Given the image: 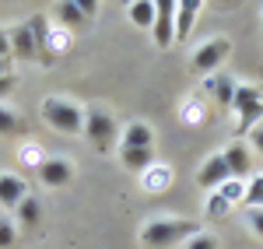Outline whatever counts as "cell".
I'll return each instance as SVG.
<instances>
[{
  "mask_svg": "<svg viewBox=\"0 0 263 249\" xmlns=\"http://www.w3.org/2000/svg\"><path fill=\"white\" fill-rule=\"evenodd\" d=\"M197 221H151L141 228V246L144 249H172L182 239L197 235Z\"/></svg>",
  "mask_w": 263,
  "mask_h": 249,
  "instance_id": "obj_1",
  "label": "cell"
},
{
  "mask_svg": "<svg viewBox=\"0 0 263 249\" xmlns=\"http://www.w3.org/2000/svg\"><path fill=\"white\" fill-rule=\"evenodd\" d=\"M7 35H11V56H18V60H35L42 53V46H46V18L35 14V18L21 21L18 28H11Z\"/></svg>",
  "mask_w": 263,
  "mask_h": 249,
  "instance_id": "obj_2",
  "label": "cell"
},
{
  "mask_svg": "<svg viewBox=\"0 0 263 249\" xmlns=\"http://www.w3.org/2000/svg\"><path fill=\"white\" fill-rule=\"evenodd\" d=\"M42 116H46V123L53 126L57 133H67V137L84 133V112H81V105L70 102V99L49 95V99L42 102Z\"/></svg>",
  "mask_w": 263,
  "mask_h": 249,
  "instance_id": "obj_3",
  "label": "cell"
},
{
  "mask_svg": "<svg viewBox=\"0 0 263 249\" xmlns=\"http://www.w3.org/2000/svg\"><path fill=\"white\" fill-rule=\"evenodd\" d=\"M232 105L239 112V133H249L256 120H263V91L253 84H239L232 91Z\"/></svg>",
  "mask_w": 263,
  "mask_h": 249,
  "instance_id": "obj_4",
  "label": "cell"
},
{
  "mask_svg": "<svg viewBox=\"0 0 263 249\" xmlns=\"http://www.w3.org/2000/svg\"><path fill=\"white\" fill-rule=\"evenodd\" d=\"M116 130H120V126H116V120H112L105 109H88V112H84V137L99 147V151H105V147L112 144Z\"/></svg>",
  "mask_w": 263,
  "mask_h": 249,
  "instance_id": "obj_5",
  "label": "cell"
},
{
  "mask_svg": "<svg viewBox=\"0 0 263 249\" xmlns=\"http://www.w3.org/2000/svg\"><path fill=\"white\" fill-rule=\"evenodd\" d=\"M151 35L158 49H168L176 42V0H155V25Z\"/></svg>",
  "mask_w": 263,
  "mask_h": 249,
  "instance_id": "obj_6",
  "label": "cell"
},
{
  "mask_svg": "<svg viewBox=\"0 0 263 249\" xmlns=\"http://www.w3.org/2000/svg\"><path fill=\"white\" fill-rule=\"evenodd\" d=\"M228 49H232V42L224 39V35L207 39L203 46H197V53H193V70H197V74H211L214 67H221V63H224Z\"/></svg>",
  "mask_w": 263,
  "mask_h": 249,
  "instance_id": "obj_7",
  "label": "cell"
},
{
  "mask_svg": "<svg viewBox=\"0 0 263 249\" xmlns=\"http://www.w3.org/2000/svg\"><path fill=\"white\" fill-rule=\"evenodd\" d=\"M228 179H232V176H228V165H224V155H211V158L200 165V172H197V183H200L203 189L224 186Z\"/></svg>",
  "mask_w": 263,
  "mask_h": 249,
  "instance_id": "obj_8",
  "label": "cell"
},
{
  "mask_svg": "<svg viewBox=\"0 0 263 249\" xmlns=\"http://www.w3.org/2000/svg\"><path fill=\"white\" fill-rule=\"evenodd\" d=\"M221 155H224V165H228V176H232V179H246V176H249L253 158H249V147H246L242 141H232Z\"/></svg>",
  "mask_w": 263,
  "mask_h": 249,
  "instance_id": "obj_9",
  "label": "cell"
},
{
  "mask_svg": "<svg viewBox=\"0 0 263 249\" xmlns=\"http://www.w3.org/2000/svg\"><path fill=\"white\" fill-rule=\"evenodd\" d=\"M28 197V183L21 179V176H11V172H4L0 176V207H7V210H14Z\"/></svg>",
  "mask_w": 263,
  "mask_h": 249,
  "instance_id": "obj_10",
  "label": "cell"
},
{
  "mask_svg": "<svg viewBox=\"0 0 263 249\" xmlns=\"http://www.w3.org/2000/svg\"><path fill=\"white\" fill-rule=\"evenodd\" d=\"M39 179L46 186H67L70 179H74V168L67 158H46L39 165Z\"/></svg>",
  "mask_w": 263,
  "mask_h": 249,
  "instance_id": "obj_11",
  "label": "cell"
},
{
  "mask_svg": "<svg viewBox=\"0 0 263 249\" xmlns=\"http://www.w3.org/2000/svg\"><path fill=\"white\" fill-rule=\"evenodd\" d=\"M99 11V4H91V0H84V4H74V0H67V4H60L57 7V14H60L63 25H70V28H81L84 21L91 18Z\"/></svg>",
  "mask_w": 263,
  "mask_h": 249,
  "instance_id": "obj_12",
  "label": "cell"
},
{
  "mask_svg": "<svg viewBox=\"0 0 263 249\" xmlns=\"http://www.w3.org/2000/svg\"><path fill=\"white\" fill-rule=\"evenodd\" d=\"M197 14H200V0H179V4H176V42H182L190 35Z\"/></svg>",
  "mask_w": 263,
  "mask_h": 249,
  "instance_id": "obj_13",
  "label": "cell"
},
{
  "mask_svg": "<svg viewBox=\"0 0 263 249\" xmlns=\"http://www.w3.org/2000/svg\"><path fill=\"white\" fill-rule=\"evenodd\" d=\"M120 158L130 172H144L155 165V147H120Z\"/></svg>",
  "mask_w": 263,
  "mask_h": 249,
  "instance_id": "obj_14",
  "label": "cell"
},
{
  "mask_svg": "<svg viewBox=\"0 0 263 249\" xmlns=\"http://www.w3.org/2000/svg\"><path fill=\"white\" fill-rule=\"evenodd\" d=\"M123 147H155V133L147 123H130L123 130Z\"/></svg>",
  "mask_w": 263,
  "mask_h": 249,
  "instance_id": "obj_15",
  "label": "cell"
},
{
  "mask_svg": "<svg viewBox=\"0 0 263 249\" xmlns=\"http://www.w3.org/2000/svg\"><path fill=\"white\" fill-rule=\"evenodd\" d=\"M126 18L134 21L137 28H147L151 32V25H155V0H134L126 7Z\"/></svg>",
  "mask_w": 263,
  "mask_h": 249,
  "instance_id": "obj_16",
  "label": "cell"
},
{
  "mask_svg": "<svg viewBox=\"0 0 263 249\" xmlns=\"http://www.w3.org/2000/svg\"><path fill=\"white\" fill-rule=\"evenodd\" d=\"M14 214H18V221L25 225V228H35V225H39V218H42V204H39V197H25L18 207H14Z\"/></svg>",
  "mask_w": 263,
  "mask_h": 249,
  "instance_id": "obj_17",
  "label": "cell"
},
{
  "mask_svg": "<svg viewBox=\"0 0 263 249\" xmlns=\"http://www.w3.org/2000/svg\"><path fill=\"white\" fill-rule=\"evenodd\" d=\"M246 207L249 210H256V207H263V176H253L249 179V186H246Z\"/></svg>",
  "mask_w": 263,
  "mask_h": 249,
  "instance_id": "obj_18",
  "label": "cell"
},
{
  "mask_svg": "<svg viewBox=\"0 0 263 249\" xmlns=\"http://www.w3.org/2000/svg\"><path fill=\"white\" fill-rule=\"evenodd\" d=\"M18 130H21V120L11 112V109L0 105V133H18Z\"/></svg>",
  "mask_w": 263,
  "mask_h": 249,
  "instance_id": "obj_19",
  "label": "cell"
},
{
  "mask_svg": "<svg viewBox=\"0 0 263 249\" xmlns=\"http://www.w3.org/2000/svg\"><path fill=\"white\" fill-rule=\"evenodd\" d=\"M14 242H18V228L4 218L0 221V249H14Z\"/></svg>",
  "mask_w": 263,
  "mask_h": 249,
  "instance_id": "obj_20",
  "label": "cell"
},
{
  "mask_svg": "<svg viewBox=\"0 0 263 249\" xmlns=\"http://www.w3.org/2000/svg\"><path fill=\"white\" fill-rule=\"evenodd\" d=\"M221 193H224V204H232V200H242L246 197V186L239 183V179H228L221 186Z\"/></svg>",
  "mask_w": 263,
  "mask_h": 249,
  "instance_id": "obj_21",
  "label": "cell"
},
{
  "mask_svg": "<svg viewBox=\"0 0 263 249\" xmlns=\"http://www.w3.org/2000/svg\"><path fill=\"white\" fill-rule=\"evenodd\" d=\"M186 249H218V239L207 235V232H197V235L186 242Z\"/></svg>",
  "mask_w": 263,
  "mask_h": 249,
  "instance_id": "obj_22",
  "label": "cell"
},
{
  "mask_svg": "<svg viewBox=\"0 0 263 249\" xmlns=\"http://www.w3.org/2000/svg\"><path fill=\"white\" fill-rule=\"evenodd\" d=\"M246 218H249V228L256 232V235H263V207L249 210V214H246Z\"/></svg>",
  "mask_w": 263,
  "mask_h": 249,
  "instance_id": "obj_23",
  "label": "cell"
},
{
  "mask_svg": "<svg viewBox=\"0 0 263 249\" xmlns=\"http://www.w3.org/2000/svg\"><path fill=\"white\" fill-rule=\"evenodd\" d=\"M14 88H18V78H14V74H7V78H0V99H7V95H11Z\"/></svg>",
  "mask_w": 263,
  "mask_h": 249,
  "instance_id": "obj_24",
  "label": "cell"
},
{
  "mask_svg": "<svg viewBox=\"0 0 263 249\" xmlns=\"http://www.w3.org/2000/svg\"><path fill=\"white\" fill-rule=\"evenodd\" d=\"M249 144L263 155V126H253V130H249Z\"/></svg>",
  "mask_w": 263,
  "mask_h": 249,
  "instance_id": "obj_25",
  "label": "cell"
},
{
  "mask_svg": "<svg viewBox=\"0 0 263 249\" xmlns=\"http://www.w3.org/2000/svg\"><path fill=\"white\" fill-rule=\"evenodd\" d=\"M0 56H4V60H11V35H7L4 28H0Z\"/></svg>",
  "mask_w": 263,
  "mask_h": 249,
  "instance_id": "obj_26",
  "label": "cell"
},
{
  "mask_svg": "<svg viewBox=\"0 0 263 249\" xmlns=\"http://www.w3.org/2000/svg\"><path fill=\"white\" fill-rule=\"evenodd\" d=\"M7 74H11V60H4V56H0V78H7Z\"/></svg>",
  "mask_w": 263,
  "mask_h": 249,
  "instance_id": "obj_27",
  "label": "cell"
}]
</instances>
